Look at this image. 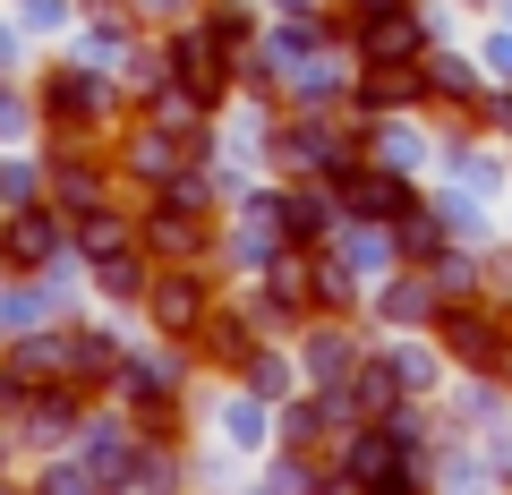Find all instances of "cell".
<instances>
[{
  "label": "cell",
  "mask_w": 512,
  "mask_h": 495,
  "mask_svg": "<svg viewBox=\"0 0 512 495\" xmlns=\"http://www.w3.org/2000/svg\"><path fill=\"white\" fill-rule=\"evenodd\" d=\"M402 402V367H359L350 376V410H393Z\"/></svg>",
  "instance_id": "obj_11"
},
{
  "label": "cell",
  "mask_w": 512,
  "mask_h": 495,
  "mask_svg": "<svg viewBox=\"0 0 512 495\" xmlns=\"http://www.w3.org/2000/svg\"><path fill=\"white\" fill-rule=\"evenodd\" d=\"M197 222H188V205H180V214H154L146 222V248H163V257H197Z\"/></svg>",
  "instance_id": "obj_12"
},
{
  "label": "cell",
  "mask_w": 512,
  "mask_h": 495,
  "mask_svg": "<svg viewBox=\"0 0 512 495\" xmlns=\"http://www.w3.org/2000/svg\"><path fill=\"white\" fill-rule=\"evenodd\" d=\"M342 367H350V350H342V342H333V333H325V342H316V376H325V385H333Z\"/></svg>",
  "instance_id": "obj_21"
},
{
  "label": "cell",
  "mask_w": 512,
  "mask_h": 495,
  "mask_svg": "<svg viewBox=\"0 0 512 495\" xmlns=\"http://www.w3.org/2000/svg\"><path fill=\"white\" fill-rule=\"evenodd\" d=\"M427 86H436V94H453V103H461V94H470V69H461V60H427Z\"/></svg>",
  "instance_id": "obj_19"
},
{
  "label": "cell",
  "mask_w": 512,
  "mask_h": 495,
  "mask_svg": "<svg viewBox=\"0 0 512 495\" xmlns=\"http://www.w3.org/2000/svg\"><path fill=\"white\" fill-rule=\"evenodd\" d=\"M26 111H18V94H0V129H18Z\"/></svg>",
  "instance_id": "obj_23"
},
{
  "label": "cell",
  "mask_w": 512,
  "mask_h": 495,
  "mask_svg": "<svg viewBox=\"0 0 512 495\" xmlns=\"http://www.w3.org/2000/svg\"><path fill=\"white\" fill-rule=\"evenodd\" d=\"M444 350H453V359H470V367H504V333H495L487 316H470V308L444 316Z\"/></svg>",
  "instance_id": "obj_5"
},
{
  "label": "cell",
  "mask_w": 512,
  "mask_h": 495,
  "mask_svg": "<svg viewBox=\"0 0 512 495\" xmlns=\"http://www.w3.org/2000/svg\"><path fill=\"white\" fill-rule=\"evenodd\" d=\"M487 60H495L504 77H512V35H495V52H487Z\"/></svg>",
  "instance_id": "obj_22"
},
{
  "label": "cell",
  "mask_w": 512,
  "mask_h": 495,
  "mask_svg": "<svg viewBox=\"0 0 512 495\" xmlns=\"http://www.w3.org/2000/svg\"><path fill=\"white\" fill-rule=\"evenodd\" d=\"M205 35H214L222 52H239V43H248V9H231V0H222L214 18H205Z\"/></svg>",
  "instance_id": "obj_17"
},
{
  "label": "cell",
  "mask_w": 512,
  "mask_h": 495,
  "mask_svg": "<svg viewBox=\"0 0 512 495\" xmlns=\"http://www.w3.org/2000/svg\"><path fill=\"white\" fill-rule=\"evenodd\" d=\"M444 248V214H419V205H410L402 214V257H436Z\"/></svg>",
  "instance_id": "obj_15"
},
{
  "label": "cell",
  "mask_w": 512,
  "mask_h": 495,
  "mask_svg": "<svg viewBox=\"0 0 512 495\" xmlns=\"http://www.w3.org/2000/svg\"><path fill=\"white\" fill-rule=\"evenodd\" d=\"M350 478H402L393 436H359V444H350Z\"/></svg>",
  "instance_id": "obj_14"
},
{
  "label": "cell",
  "mask_w": 512,
  "mask_h": 495,
  "mask_svg": "<svg viewBox=\"0 0 512 495\" xmlns=\"http://www.w3.org/2000/svg\"><path fill=\"white\" fill-rule=\"evenodd\" d=\"M274 214H282V231H291V239H325V197H308V188H291Z\"/></svg>",
  "instance_id": "obj_13"
},
{
  "label": "cell",
  "mask_w": 512,
  "mask_h": 495,
  "mask_svg": "<svg viewBox=\"0 0 512 495\" xmlns=\"http://www.w3.org/2000/svg\"><path fill=\"white\" fill-rule=\"evenodd\" d=\"M359 43H367V60H419L427 26L410 18V9H384V18H367V26H359Z\"/></svg>",
  "instance_id": "obj_4"
},
{
  "label": "cell",
  "mask_w": 512,
  "mask_h": 495,
  "mask_svg": "<svg viewBox=\"0 0 512 495\" xmlns=\"http://www.w3.org/2000/svg\"><path fill=\"white\" fill-rule=\"evenodd\" d=\"M214 350H222V367H248V359H256V350H248V333H239V325H214Z\"/></svg>",
  "instance_id": "obj_20"
},
{
  "label": "cell",
  "mask_w": 512,
  "mask_h": 495,
  "mask_svg": "<svg viewBox=\"0 0 512 495\" xmlns=\"http://www.w3.org/2000/svg\"><path fill=\"white\" fill-rule=\"evenodd\" d=\"M94 265H103V291H111V299H146V291H154L146 257H128V248H111V257H94Z\"/></svg>",
  "instance_id": "obj_10"
},
{
  "label": "cell",
  "mask_w": 512,
  "mask_h": 495,
  "mask_svg": "<svg viewBox=\"0 0 512 495\" xmlns=\"http://www.w3.org/2000/svg\"><path fill=\"white\" fill-rule=\"evenodd\" d=\"M384 316H393V325H419L427 316V282H393V291H384Z\"/></svg>",
  "instance_id": "obj_16"
},
{
  "label": "cell",
  "mask_w": 512,
  "mask_h": 495,
  "mask_svg": "<svg viewBox=\"0 0 512 495\" xmlns=\"http://www.w3.org/2000/svg\"><path fill=\"white\" fill-rule=\"evenodd\" d=\"M77 239H86V257H111V248H128V231H120L111 214H86V231H77Z\"/></svg>",
  "instance_id": "obj_18"
},
{
  "label": "cell",
  "mask_w": 512,
  "mask_h": 495,
  "mask_svg": "<svg viewBox=\"0 0 512 495\" xmlns=\"http://www.w3.org/2000/svg\"><path fill=\"white\" fill-rule=\"evenodd\" d=\"M342 205H350V214H393V222H402L410 214V188L393 180V171H342Z\"/></svg>",
  "instance_id": "obj_3"
},
{
  "label": "cell",
  "mask_w": 512,
  "mask_h": 495,
  "mask_svg": "<svg viewBox=\"0 0 512 495\" xmlns=\"http://www.w3.org/2000/svg\"><path fill=\"white\" fill-rule=\"evenodd\" d=\"M60 248V214H43V205H18V214L0 222V257L9 265H43Z\"/></svg>",
  "instance_id": "obj_2"
},
{
  "label": "cell",
  "mask_w": 512,
  "mask_h": 495,
  "mask_svg": "<svg viewBox=\"0 0 512 495\" xmlns=\"http://www.w3.org/2000/svg\"><path fill=\"white\" fill-rule=\"evenodd\" d=\"M154 316H163V333H188V325L205 316L197 282H188V274H163V282H154Z\"/></svg>",
  "instance_id": "obj_8"
},
{
  "label": "cell",
  "mask_w": 512,
  "mask_h": 495,
  "mask_svg": "<svg viewBox=\"0 0 512 495\" xmlns=\"http://www.w3.org/2000/svg\"><path fill=\"white\" fill-rule=\"evenodd\" d=\"M419 86H427V69H410V60H367V86H359V103H367V111H402Z\"/></svg>",
  "instance_id": "obj_6"
},
{
  "label": "cell",
  "mask_w": 512,
  "mask_h": 495,
  "mask_svg": "<svg viewBox=\"0 0 512 495\" xmlns=\"http://www.w3.org/2000/svg\"><path fill=\"white\" fill-rule=\"evenodd\" d=\"M94 103H103V86H86L77 69H52V77H43V111H52V120H86Z\"/></svg>",
  "instance_id": "obj_7"
},
{
  "label": "cell",
  "mask_w": 512,
  "mask_h": 495,
  "mask_svg": "<svg viewBox=\"0 0 512 495\" xmlns=\"http://www.w3.org/2000/svg\"><path fill=\"white\" fill-rule=\"evenodd\" d=\"M350 9H359V18H384V9H402V0H350Z\"/></svg>",
  "instance_id": "obj_24"
},
{
  "label": "cell",
  "mask_w": 512,
  "mask_h": 495,
  "mask_svg": "<svg viewBox=\"0 0 512 495\" xmlns=\"http://www.w3.org/2000/svg\"><path fill=\"white\" fill-rule=\"evenodd\" d=\"M69 376L77 385H103V376H120V350L103 333H69Z\"/></svg>",
  "instance_id": "obj_9"
},
{
  "label": "cell",
  "mask_w": 512,
  "mask_h": 495,
  "mask_svg": "<svg viewBox=\"0 0 512 495\" xmlns=\"http://www.w3.org/2000/svg\"><path fill=\"white\" fill-rule=\"evenodd\" d=\"M171 77H180V94H197V103H222V94H231V52H222L214 35H180L171 43Z\"/></svg>",
  "instance_id": "obj_1"
}]
</instances>
